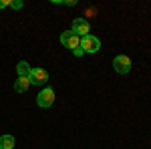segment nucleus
I'll use <instances>...</instances> for the list:
<instances>
[{"label":"nucleus","instance_id":"4","mask_svg":"<svg viewBox=\"0 0 151 149\" xmlns=\"http://www.w3.org/2000/svg\"><path fill=\"white\" fill-rule=\"evenodd\" d=\"M113 69L117 73H121V75H127L129 71H131V58L125 57V55H119V57L113 58Z\"/></svg>","mask_w":151,"mask_h":149},{"label":"nucleus","instance_id":"5","mask_svg":"<svg viewBox=\"0 0 151 149\" xmlns=\"http://www.w3.org/2000/svg\"><path fill=\"white\" fill-rule=\"evenodd\" d=\"M73 32L77 36H87L89 32H91V24H89V20H85V18H75L73 20V28H70Z\"/></svg>","mask_w":151,"mask_h":149},{"label":"nucleus","instance_id":"12","mask_svg":"<svg viewBox=\"0 0 151 149\" xmlns=\"http://www.w3.org/2000/svg\"><path fill=\"white\" fill-rule=\"evenodd\" d=\"M6 6H10V2H8V0H0V10L6 8Z\"/></svg>","mask_w":151,"mask_h":149},{"label":"nucleus","instance_id":"10","mask_svg":"<svg viewBox=\"0 0 151 149\" xmlns=\"http://www.w3.org/2000/svg\"><path fill=\"white\" fill-rule=\"evenodd\" d=\"M22 6H24L22 0H14V2H10V8H14V10H20Z\"/></svg>","mask_w":151,"mask_h":149},{"label":"nucleus","instance_id":"3","mask_svg":"<svg viewBox=\"0 0 151 149\" xmlns=\"http://www.w3.org/2000/svg\"><path fill=\"white\" fill-rule=\"evenodd\" d=\"M36 103H38V107H42V109H48L50 105L55 103V91L50 87L42 89V91L38 93V97H36Z\"/></svg>","mask_w":151,"mask_h":149},{"label":"nucleus","instance_id":"2","mask_svg":"<svg viewBox=\"0 0 151 149\" xmlns=\"http://www.w3.org/2000/svg\"><path fill=\"white\" fill-rule=\"evenodd\" d=\"M81 48L85 53H99L101 50V40L93 35H87L81 38Z\"/></svg>","mask_w":151,"mask_h":149},{"label":"nucleus","instance_id":"1","mask_svg":"<svg viewBox=\"0 0 151 149\" xmlns=\"http://www.w3.org/2000/svg\"><path fill=\"white\" fill-rule=\"evenodd\" d=\"M60 45L65 46V48L75 50V48H79V46H81V36H77L73 30H65V32L60 35Z\"/></svg>","mask_w":151,"mask_h":149},{"label":"nucleus","instance_id":"9","mask_svg":"<svg viewBox=\"0 0 151 149\" xmlns=\"http://www.w3.org/2000/svg\"><path fill=\"white\" fill-rule=\"evenodd\" d=\"M14 145H16V141H14L12 135H2L0 137V149H14Z\"/></svg>","mask_w":151,"mask_h":149},{"label":"nucleus","instance_id":"6","mask_svg":"<svg viewBox=\"0 0 151 149\" xmlns=\"http://www.w3.org/2000/svg\"><path fill=\"white\" fill-rule=\"evenodd\" d=\"M28 81H30V85H45L48 81V73L45 69H40V67H35V69L30 71Z\"/></svg>","mask_w":151,"mask_h":149},{"label":"nucleus","instance_id":"8","mask_svg":"<svg viewBox=\"0 0 151 149\" xmlns=\"http://www.w3.org/2000/svg\"><path fill=\"white\" fill-rule=\"evenodd\" d=\"M30 71H32V67H30L26 60H20V63H18V67H16L18 77H30Z\"/></svg>","mask_w":151,"mask_h":149},{"label":"nucleus","instance_id":"7","mask_svg":"<svg viewBox=\"0 0 151 149\" xmlns=\"http://www.w3.org/2000/svg\"><path fill=\"white\" fill-rule=\"evenodd\" d=\"M28 87H30L28 77H18V79L14 81V91H16V93H24Z\"/></svg>","mask_w":151,"mask_h":149},{"label":"nucleus","instance_id":"11","mask_svg":"<svg viewBox=\"0 0 151 149\" xmlns=\"http://www.w3.org/2000/svg\"><path fill=\"white\" fill-rule=\"evenodd\" d=\"M73 55H75V57H83V55H85V50L79 46V48H75V50H73Z\"/></svg>","mask_w":151,"mask_h":149}]
</instances>
